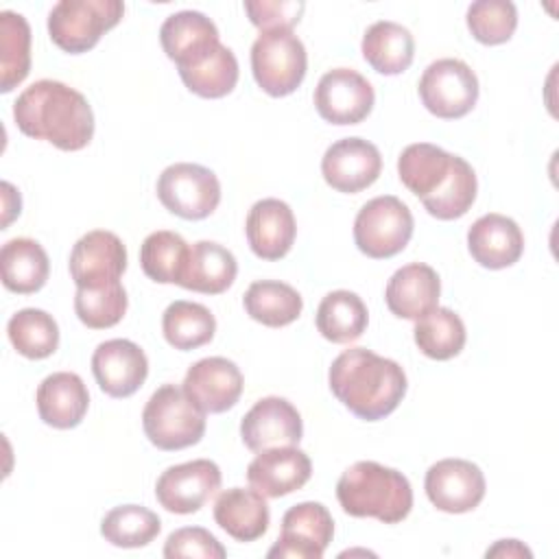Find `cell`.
I'll return each instance as SVG.
<instances>
[{"label": "cell", "instance_id": "cell-1", "mask_svg": "<svg viewBox=\"0 0 559 559\" xmlns=\"http://www.w3.org/2000/svg\"><path fill=\"white\" fill-rule=\"evenodd\" d=\"M397 175L426 212L439 221L461 218L476 201L474 168L437 144H408L397 157Z\"/></svg>", "mask_w": 559, "mask_h": 559}, {"label": "cell", "instance_id": "cell-2", "mask_svg": "<svg viewBox=\"0 0 559 559\" xmlns=\"http://www.w3.org/2000/svg\"><path fill=\"white\" fill-rule=\"evenodd\" d=\"M17 129L35 140H46L61 151H81L94 138V111L74 87L41 79L28 85L13 103Z\"/></svg>", "mask_w": 559, "mask_h": 559}, {"label": "cell", "instance_id": "cell-3", "mask_svg": "<svg viewBox=\"0 0 559 559\" xmlns=\"http://www.w3.org/2000/svg\"><path fill=\"white\" fill-rule=\"evenodd\" d=\"M332 395L358 419L389 417L406 395L404 369L367 347H349L338 354L328 371Z\"/></svg>", "mask_w": 559, "mask_h": 559}, {"label": "cell", "instance_id": "cell-4", "mask_svg": "<svg viewBox=\"0 0 559 559\" xmlns=\"http://www.w3.org/2000/svg\"><path fill=\"white\" fill-rule=\"evenodd\" d=\"M336 498L347 515L376 518L384 524L402 522L413 509L408 478L376 461L349 465L336 483Z\"/></svg>", "mask_w": 559, "mask_h": 559}, {"label": "cell", "instance_id": "cell-5", "mask_svg": "<svg viewBox=\"0 0 559 559\" xmlns=\"http://www.w3.org/2000/svg\"><path fill=\"white\" fill-rule=\"evenodd\" d=\"M205 415L183 389L162 384L142 411V428L155 448L166 452L183 450L203 439Z\"/></svg>", "mask_w": 559, "mask_h": 559}, {"label": "cell", "instance_id": "cell-6", "mask_svg": "<svg viewBox=\"0 0 559 559\" xmlns=\"http://www.w3.org/2000/svg\"><path fill=\"white\" fill-rule=\"evenodd\" d=\"M124 15L120 0H61L48 13V35L70 55L92 50Z\"/></svg>", "mask_w": 559, "mask_h": 559}, {"label": "cell", "instance_id": "cell-7", "mask_svg": "<svg viewBox=\"0 0 559 559\" xmlns=\"http://www.w3.org/2000/svg\"><path fill=\"white\" fill-rule=\"evenodd\" d=\"M306 70V46L293 31L260 33L251 46L253 79L273 98L293 94L301 85Z\"/></svg>", "mask_w": 559, "mask_h": 559}, {"label": "cell", "instance_id": "cell-8", "mask_svg": "<svg viewBox=\"0 0 559 559\" xmlns=\"http://www.w3.org/2000/svg\"><path fill=\"white\" fill-rule=\"evenodd\" d=\"M413 214L404 201L382 194L367 201L354 221V242L360 253L373 260H386L404 251L413 236Z\"/></svg>", "mask_w": 559, "mask_h": 559}, {"label": "cell", "instance_id": "cell-9", "mask_svg": "<svg viewBox=\"0 0 559 559\" xmlns=\"http://www.w3.org/2000/svg\"><path fill=\"white\" fill-rule=\"evenodd\" d=\"M421 105L437 118L456 120L467 116L478 100V79L461 59L432 61L417 85Z\"/></svg>", "mask_w": 559, "mask_h": 559}, {"label": "cell", "instance_id": "cell-10", "mask_svg": "<svg viewBox=\"0 0 559 559\" xmlns=\"http://www.w3.org/2000/svg\"><path fill=\"white\" fill-rule=\"evenodd\" d=\"M157 199L170 214L186 221H201L218 207L221 183L210 168L177 162L162 170L157 179Z\"/></svg>", "mask_w": 559, "mask_h": 559}, {"label": "cell", "instance_id": "cell-11", "mask_svg": "<svg viewBox=\"0 0 559 559\" xmlns=\"http://www.w3.org/2000/svg\"><path fill=\"white\" fill-rule=\"evenodd\" d=\"M223 476L221 467L210 459H194L170 465L155 483L157 502L179 515L197 513L218 489Z\"/></svg>", "mask_w": 559, "mask_h": 559}, {"label": "cell", "instance_id": "cell-12", "mask_svg": "<svg viewBox=\"0 0 559 559\" xmlns=\"http://www.w3.org/2000/svg\"><path fill=\"white\" fill-rule=\"evenodd\" d=\"M334 537V520L321 502H299L282 518V533L266 557L321 559Z\"/></svg>", "mask_w": 559, "mask_h": 559}, {"label": "cell", "instance_id": "cell-13", "mask_svg": "<svg viewBox=\"0 0 559 559\" xmlns=\"http://www.w3.org/2000/svg\"><path fill=\"white\" fill-rule=\"evenodd\" d=\"M424 489L432 507L443 513L474 511L485 498V474L465 459H443L428 467Z\"/></svg>", "mask_w": 559, "mask_h": 559}, {"label": "cell", "instance_id": "cell-14", "mask_svg": "<svg viewBox=\"0 0 559 559\" xmlns=\"http://www.w3.org/2000/svg\"><path fill=\"white\" fill-rule=\"evenodd\" d=\"M376 103L371 83L349 68H334L325 72L314 90V107L330 124H358Z\"/></svg>", "mask_w": 559, "mask_h": 559}, {"label": "cell", "instance_id": "cell-15", "mask_svg": "<svg viewBox=\"0 0 559 559\" xmlns=\"http://www.w3.org/2000/svg\"><path fill=\"white\" fill-rule=\"evenodd\" d=\"M124 269L127 249L114 231H87L70 251V275L76 288H103L120 282Z\"/></svg>", "mask_w": 559, "mask_h": 559}, {"label": "cell", "instance_id": "cell-16", "mask_svg": "<svg viewBox=\"0 0 559 559\" xmlns=\"http://www.w3.org/2000/svg\"><path fill=\"white\" fill-rule=\"evenodd\" d=\"M382 170V155L376 144L362 138H343L328 146L321 159L325 183L345 194H356L369 188Z\"/></svg>", "mask_w": 559, "mask_h": 559}, {"label": "cell", "instance_id": "cell-17", "mask_svg": "<svg viewBox=\"0 0 559 559\" xmlns=\"http://www.w3.org/2000/svg\"><path fill=\"white\" fill-rule=\"evenodd\" d=\"M301 435L304 424L299 411L288 400L277 395L258 400L240 421L242 443L251 452L297 445Z\"/></svg>", "mask_w": 559, "mask_h": 559}, {"label": "cell", "instance_id": "cell-18", "mask_svg": "<svg viewBox=\"0 0 559 559\" xmlns=\"http://www.w3.org/2000/svg\"><path fill=\"white\" fill-rule=\"evenodd\" d=\"M159 41L177 70L201 66L221 44L216 24L201 11H177L159 28Z\"/></svg>", "mask_w": 559, "mask_h": 559}, {"label": "cell", "instance_id": "cell-19", "mask_svg": "<svg viewBox=\"0 0 559 559\" xmlns=\"http://www.w3.org/2000/svg\"><path fill=\"white\" fill-rule=\"evenodd\" d=\"M92 373L109 397H129L144 384L148 358L133 341L111 338L94 349Z\"/></svg>", "mask_w": 559, "mask_h": 559}, {"label": "cell", "instance_id": "cell-20", "mask_svg": "<svg viewBox=\"0 0 559 559\" xmlns=\"http://www.w3.org/2000/svg\"><path fill=\"white\" fill-rule=\"evenodd\" d=\"M245 380L236 362L223 356L197 360L183 378L181 389L205 413H225L240 400Z\"/></svg>", "mask_w": 559, "mask_h": 559}, {"label": "cell", "instance_id": "cell-21", "mask_svg": "<svg viewBox=\"0 0 559 559\" xmlns=\"http://www.w3.org/2000/svg\"><path fill=\"white\" fill-rule=\"evenodd\" d=\"M310 474V456L297 445L262 450L247 467L249 485L264 498H282L301 489Z\"/></svg>", "mask_w": 559, "mask_h": 559}, {"label": "cell", "instance_id": "cell-22", "mask_svg": "<svg viewBox=\"0 0 559 559\" xmlns=\"http://www.w3.org/2000/svg\"><path fill=\"white\" fill-rule=\"evenodd\" d=\"M467 249L474 262L498 271L513 266L524 251V234L520 225L504 214H485L467 231Z\"/></svg>", "mask_w": 559, "mask_h": 559}, {"label": "cell", "instance_id": "cell-23", "mask_svg": "<svg viewBox=\"0 0 559 559\" xmlns=\"http://www.w3.org/2000/svg\"><path fill=\"white\" fill-rule=\"evenodd\" d=\"M245 234L251 251L262 260L284 258L297 234L295 214L288 203L280 199L255 201L247 214Z\"/></svg>", "mask_w": 559, "mask_h": 559}, {"label": "cell", "instance_id": "cell-24", "mask_svg": "<svg viewBox=\"0 0 559 559\" xmlns=\"http://www.w3.org/2000/svg\"><path fill=\"white\" fill-rule=\"evenodd\" d=\"M439 295L441 282L437 271L424 262H413L391 275L384 301L395 317L417 321L439 306Z\"/></svg>", "mask_w": 559, "mask_h": 559}, {"label": "cell", "instance_id": "cell-25", "mask_svg": "<svg viewBox=\"0 0 559 559\" xmlns=\"http://www.w3.org/2000/svg\"><path fill=\"white\" fill-rule=\"evenodd\" d=\"M35 402L44 424L68 430L83 421L90 406V393L81 376L72 371H57L41 380Z\"/></svg>", "mask_w": 559, "mask_h": 559}, {"label": "cell", "instance_id": "cell-26", "mask_svg": "<svg viewBox=\"0 0 559 559\" xmlns=\"http://www.w3.org/2000/svg\"><path fill=\"white\" fill-rule=\"evenodd\" d=\"M214 520L236 542H255L266 533L271 513L260 491L231 487L216 498Z\"/></svg>", "mask_w": 559, "mask_h": 559}, {"label": "cell", "instance_id": "cell-27", "mask_svg": "<svg viewBox=\"0 0 559 559\" xmlns=\"http://www.w3.org/2000/svg\"><path fill=\"white\" fill-rule=\"evenodd\" d=\"M236 273L238 264L229 249L212 240H199L188 251L179 286L192 293L221 295L234 284Z\"/></svg>", "mask_w": 559, "mask_h": 559}, {"label": "cell", "instance_id": "cell-28", "mask_svg": "<svg viewBox=\"0 0 559 559\" xmlns=\"http://www.w3.org/2000/svg\"><path fill=\"white\" fill-rule=\"evenodd\" d=\"M360 50L365 61L376 72L393 76L411 68L415 57V39L406 26L380 20L365 31Z\"/></svg>", "mask_w": 559, "mask_h": 559}, {"label": "cell", "instance_id": "cell-29", "mask_svg": "<svg viewBox=\"0 0 559 559\" xmlns=\"http://www.w3.org/2000/svg\"><path fill=\"white\" fill-rule=\"evenodd\" d=\"M2 284L17 295H31L44 288L50 262L44 247L33 238H13L0 251Z\"/></svg>", "mask_w": 559, "mask_h": 559}, {"label": "cell", "instance_id": "cell-30", "mask_svg": "<svg viewBox=\"0 0 559 559\" xmlns=\"http://www.w3.org/2000/svg\"><path fill=\"white\" fill-rule=\"evenodd\" d=\"M314 323L325 341L345 345L362 336L369 323V312L356 293L332 290L321 299Z\"/></svg>", "mask_w": 559, "mask_h": 559}, {"label": "cell", "instance_id": "cell-31", "mask_svg": "<svg viewBox=\"0 0 559 559\" xmlns=\"http://www.w3.org/2000/svg\"><path fill=\"white\" fill-rule=\"evenodd\" d=\"M242 306L253 321L266 328H284L301 314L304 299L290 284L277 280H260L247 288Z\"/></svg>", "mask_w": 559, "mask_h": 559}, {"label": "cell", "instance_id": "cell-32", "mask_svg": "<svg viewBox=\"0 0 559 559\" xmlns=\"http://www.w3.org/2000/svg\"><path fill=\"white\" fill-rule=\"evenodd\" d=\"M162 332L170 347L190 352L214 338L216 319L203 304L177 299L162 314Z\"/></svg>", "mask_w": 559, "mask_h": 559}, {"label": "cell", "instance_id": "cell-33", "mask_svg": "<svg viewBox=\"0 0 559 559\" xmlns=\"http://www.w3.org/2000/svg\"><path fill=\"white\" fill-rule=\"evenodd\" d=\"M415 343L432 360H450L461 354L467 341L463 319L450 308H435L415 323Z\"/></svg>", "mask_w": 559, "mask_h": 559}, {"label": "cell", "instance_id": "cell-34", "mask_svg": "<svg viewBox=\"0 0 559 559\" xmlns=\"http://www.w3.org/2000/svg\"><path fill=\"white\" fill-rule=\"evenodd\" d=\"M7 334L15 352L31 360L48 358L59 347V325L39 308L17 310L7 323Z\"/></svg>", "mask_w": 559, "mask_h": 559}, {"label": "cell", "instance_id": "cell-35", "mask_svg": "<svg viewBox=\"0 0 559 559\" xmlns=\"http://www.w3.org/2000/svg\"><path fill=\"white\" fill-rule=\"evenodd\" d=\"M0 92L17 87L31 70V26L24 15L13 11L0 13Z\"/></svg>", "mask_w": 559, "mask_h": 559}, {"label": "cell", "instance_id": "cell-36", "mask_svg": "<svg viewBox=\"0 0 559 559\" xmlns=\"http://www.w3.org/2000/svg\"><path fill=\"white\" fill-rule=\"evenodd\" d=\"M188 251V242L177 231L159 229L144 238L140 247V266L153 282L179 284Z\"/></svg>", "mask_w": 559, "mask_h": 559}, {"label": "cell", "instance_id": "cell-37", "mask_svg": "<svg viewBox=\"0 0 559 559\" xmlns=\"http://www.w3.org/2000/svg\"><path fill=\"white\" fill-rule=\"evenodd\" d=\"M159 528L157 513L142 504L114 507L100 522V535L118 548H142L159 535Z\"/></svg>", "mask_w": 559, "mask_h": 559}, {"label": "cell", "instance_id": "cell-38", "mask_svg": "<svg viewBox=\"0 0 559 559\" xmlns=\"http://www.w3.org/2000/svg\"><path fill=\"white\" fill-rule=\"evenodd\" d=\"M183 85L201 98H223L238 83V59L231 48L218 44V48L197 68L179 70Z\"/></svg>", "mask_w": 559, "mask_h": 559}, {"label": "cell", "instance_id": "cell-39", "mask_svg": "<svg viewBox=\"0 0 559 559\" xmlns=\"http://www.w3.org/2000/svg\"><path fill=\"white\" fill-rule=\"evenodd\" d=\"M129 299L120 282L107 284L103 288H76L74 312L83 325L90 330L114 328L122 321Z\"/></svg>", "mask_w": 559, "mask_h": 559}, {"label": "cell", "instance_id": "cell-40", "mask_svg": "<svg viewBox=\"0 0 559 559\" xmlns=\"http://www.w3.org/2000/svg\"><path fill=\"white\" fill-rule=\"evenodd\" d=\"M467 28L485 46L504 44L518 28V9L509 0H476L467 9Z\"/></svg>", "mask_w": 559, "mask_h": 559}, {"label": "cell", "instance_id": "cell-41", "mask_svg": "<svg viewBox=\"0 0 559 559\" xmlns=\"http://www.w3.org/2000/svg\"><path fill=\"white\" fill-rule=\"evenodd\" d=\"M164 557H201V559H225V546L203 526H183L168 535L164 544Z\"/></svg>", "mask_w": 559, "mask_h": 559}, {"label": "cell", "instance_id": "cell-42", "mask_svg": "<svg viewBox=\"0 0 559 559\" xmlns=\"http://www.w3.org/2000/svg\"><path fill=\"white\" fill-rule=\"evenodd\" d=\"M306 4L299 0H245V11L260 33L293 31Z\"/></svg>", "mask_w": 559, "mask_h": 559}, {"label": "cell", "instance_id": "cell-43", "mask_svg": "<svg viewBox=\"0 0 559 559\" xmlns=\"http://www.w3.org/2000/svg\"><path fill=\"white\" fill-rule=\"evenodd\" d=\"M2 203H4V216H2V229L9 227V223L20 216V207H22V201H20V192L9 183V181H2Z\"/></svg>", "mask_w": 559, "mask_h": 559}, {"label": "cell", "instance_id": "cell-44", "mask_svg": "<svg viewBox=\"0 0 559 559\" xmlns=\"http://www.w3.org/2000/svg\"><path fill=\"white\" fill-rule=\"evenodd\" d=\"M487 557H531V550L518 539H500L487 550Z\"/></svg>", "mask_w": 559, "mask_h": 559}]
</instances>
